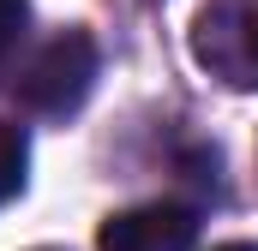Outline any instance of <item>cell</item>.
<instances>
[{
	"mask_svg": "<svg viewBox=\"0 0 258 251\" xmlns=\"http://www.w3.org/2000/svg\"><path fill=\"white\" fill-rule=\"evenodd\" d=\"M24 168H30V144H24V126L0 120V203L24 186Z\"/></svg>",
	"mask_w": 258,
	"mask_h": 251,
	"instance_id": "3",
	"label": "cell"
},
{
	"mask_svg": "<svg viewBox=\"0 0 258 251\" xmlns=\"http://www.w3.org/2000/svg\"><path fill=\"white\" fill-rule=\"evenodd\" d=\"M234 42H240V60H234V72H240V84H258V12H246V18H240Z\"/></svg>",
	"mask_w": 258,
	"mask_h": 251,
	"instance_id": "5",
	"label": "cell"
},
{
	"mask_svg": "<svg viewBox=\"0 0 258 251\" xmlns=\"http://www.w3.org/2000/svg\"><path fill=\"white\" fill-rule=\"evenodd\" d=\"M216 251H258V245H216Z\"/></svg>",
	"mask_w": 258,
	"mask_h": 251,
	"instance_id": "6",
	"label": "cell"
},
{
	"mask_svg": "<svg viewBox=\"0 0 258 251\" xmlns=\"http://www.w3.org/2000/svg\"><path fill=\"white\" fill-rule=\"evenodd\" d=\"M198 215L180 203H144L102 227V251H192Z\"/></svg>",
	"mask_w": 258,
	"mask_h": 251,
	"instance_id": "2",
	"label": "cell"
},
{
	"mask_svg": "<svg viewBox=\"0 0 258 251\" xmlns=\"http://www.w3.org/2000/svg\"><path fill=\"white\" fill-rule=\"evenodd\" d=\"M24 24H30V6L24 0H0V66L12 60V48L24 42Z\"/></svg>",
	"mask_w": 258,
	"mask_h": 251,
	"instance_id": "4",
	"label": "cell"
},
{
	"mask_svg": "<svg viewBox=\"0 0 258 251\" xmlns=\"http://www.w3.org/2000/svg\"><path fill=\"white\" fill-rule=\"evenodd\" d=\"M90 78H96V42L84 30H66L18 72V102L36 114H72L90 96Z\"/></svg>",
	"mask_w": 258,
	"mask_h": 251,
	"instance_id": "1",
	"label": "cell"
}]
</instances>
